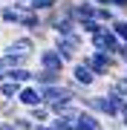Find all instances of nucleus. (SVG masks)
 <instances>
[{
	"mask_svg": "<svg viewBox=\"0 0 127 130\" xmlns=\"http://www.w3.org/2000/svg\"><path fill=\"white\" fill-rule=\"evenodd\" d=\"M118 124H121V130H127V113H121V119H118Z\"/></svg>",
	"mask_w": 127,
	"mask_h": 130,
	"instance_id": "28",
	"label": "nucleus"
},
{
	"mask_svg": "<svg viewBox=\"0 0 127 130\" xmlns=\"http://www.w3.org/2000/svg\"><path fill=\"white\" fill-rule=\"evenodd\" d=\"M17 93H20V84L0 81V101H17Z\"/></svg>",
	"mask_w": 127,
	"mask_h": 130,
	"instance_id": "18",
	"label": "nucleus"
},
{
	"mask_svg": "<svg viewBox=\"0 0 127 130\" xmlns=\"http://www.w3.org/2000/svg\"><path fill=\"white\" fill-rule=\"evenodd\" d=\"M20 104L17 101H0V121H12L14 116H20Z\"/></svg>",
	"mask_w": 127,
	"mask_h": 130,
	"instance_id": "19",
	"label": "nucleus"
},
{
	"mask_svg": "<svg viewBox=\"0 0 127 130\" xmlns=\"http://www.w3.org/2000/svg\"><path fill=\"white\" fill-rule=\"evenodd\" d=\"M113 84H116V90H118V93L127 98V75H124V72H118L116 78H113Z\"/></svg>",
	"mask_w": 127,
	"mask_h": 130,
	"instance_id": "25",
	"label": "nucleus"
},
{
	"mask_svg": "<svg viewBox=\"0 0 127 130\" xmlns=\"http://www.w3.org/2000/svg\"><path fill=\"white\" fill-rule=\"evenodd\" d=\"M38 90H41V104H43V107H52L55 101H61V98L72 95L64 84H61V87H38Z\"/></svg>",
	"mask_w": 127,
	"mask_h": 130,
	"instance_id": "11",
	"label": "nucleus"
},
{
	"mask_svg": "<svg viewBox=\"0 0 127 130\" xmlns=\"http://www.w3.org/2000/svg\"><path fill=\"white\" fill-rule=\"evenodd\" d=\"M12 124H14V130H35V121L26 116V113H20V116H14L12 119Z\"/></svg>",
	"mask_w": 127,
	"mask_h": 130,
	"instance_id": "23",
	"label": "nucleus"
},
{
	"mask_svg": "<svg viewBox=\"0 0 127 130\" xmlns=\"http://www.w3.org/2000/svg\"><path fill=\"white\" fill-rule=\"evenodd\" d=\"M75 3H78V0H61L55 12L61 14V18H69V20H75Z\"/></svg>",
	"mask_w": 127,
	"mask_h": 130,
	"instance_id": "22",
	"label": "nucleus"
},
{
	"mask_svg": "<svg viewBox=\"0 0 127 130\" xmlns=\"http://www.w3.org/2000/svg\"><path fill=\"white\" fill-rule=\"evenodd\" d=\"M95 6H107V9H116L121 18H127V0H93Z\"/></svg>",
	"mask_w": 127,
	"mask_h": 130,
	"instance_id": "21",
	"label": "nucleus"
},
{
	"mask_svg": "<svg viewBox=\"0 0 127 130\" xmlns=\"http://www.w3.org/2000/svg\"><path fill=\"white\" fill-rule=\"evenodd\" d=\"M110 29L116 32V38H118L121 43H127V18H118V20H116V23L110 26Z\"/></svg>",
	"mask_w": 127,
	"mask_h": 130,
	"instance_id": "24",
	"label": "nucleus"
},
{
	"mask_svg": "<svg viewBox=\"0 0 127 130\" xmlns=\"http://www.w3.org/2000/svg\"><path fill=\"white\" fill-rule=\"evenodd\" d=\"M0 81H6V64L0 61Z\"/></svg>",
	"mask_w": 127,
	"mask_h": 130,
	"instance_id": "30",
	"label": "nucleus"
},
{
	"mask_svg": "<svg viewBox=\"0 0 127 130\" xmlns=\"http://www.w3.org/2000/svg\"><path fill=\"white\" fill-rule=\"evenodd\" d=\"M101 93L107 95V101L113 104V107H116L118 113H124V104H127V98H124V95H121V93H118V90H116V84H113V81H107V87H104Z\"/></svg>",
	"mask_w": 127,
	"mask_h": 130,
	"instance_id": "15",
	"label": "nucleus"
},
{
	"mask_svg": "<svg viewBox=\"0 0 127 130\" xmlns=\"http://www.w3.org/2000/svg\"><path fill=\"white\" fill-rule=\"evenodd\" d=\"M64 81H66L64 72H52V70L32 67V84H35V87H61Z\"/></svg>",
	"mask_w": 127,
	"mask_h": 130,
	"instance_id": "7",
	"label": "nucleus"
},
{
	"mask_svg": "<svg viewBox=\"0 0 127 130\" xmlns=\"http://www.w3.org/2000/svg\"><path fill=\"white\" fill-rule=\"evenodd\" d=\"M87 61V67L93 70V75L98 81H113L118 72H121V61H118L116 55H107V52H93L87 49V55H81Z\"/></svg>",
	"mask_w": 127,
	"mask_h": 130,
	"instance_id": "2",
	"label": "nucleus"
},
{
	"mask_svg": "<svg viewBox=\"0 0 127 130\" xmlns=\"http://www.w3.org/2000/svg\"><path fill=\"white\" fill-rule=\"evenodd\" d=\"M38 41L29 35H14L9 43H3V52H0V61L6 64V70H14V67H29L35 58H38Z\"/></svg>",
	"mask_w": 127,
	"mask_h": 130,
	"instance_id": "1",
	"label": "nucleus"
},
{
	"mask_svg": "<svg viewBox=\"0 0 127 130\" xmlns=\"http://www.w3.org/2000/svg\"><path fill=\"white\" fill-rule=\"evenodd\" d=\"M87 46L93 49V52H107V55H116L118 58V52H121L124 43L116 38V32L110 26H104L98 35H93V38H87Z\"/></svg>",
	"mask_w": 127,
	"mask_h": 130,
	"instance_id": "4",
	"label": "nucleus"
},
{
	"mask_svg": "<svg viewBox=\"0 0 127 130\" xmlns=\"http://www.w3.org/2000/svg\"><path fill=\"white\" fill-rule=\"evenodd\" d=\"M75 130H107V124H104V119H98L95 113L81 110V116L75 119Z\"/></svg>",
	"mask_w": 127,
	"mask_h": 130,
	"instance_id": "12",
	"label": "nucleus"
},
{
	"mask_svg": "<svg viewBox=\"0 0 127 130\" xmlns=\"http://www.w3.org/2000/svg\"><path fill=\"white\" fill-rule=\"evenodd\" d=\"M124 113H127V104H124Z\"/></svg>",
	"mask_w": 127,
	"mask_h": 130,
	"instance_id": "34",
	"label": "nucleus"
},
{
	"mask_svg": "<svg viewBox=\"0 0 127 130\" xmlns=\"http://www.w3.org/2000/svg\"><path fill=\"white\" fill-rule=\"evenodd\" d=\"M49 46H52V49L58 52V55L64 58V64H66V67H72V64H75V61L81 58L78 52L72 49V43L66 41V38H52V41H49Z\"/></svg>",
	"mask_w": 127,
	"mask_h": 130,
	"instance_id": "9",
	"label": "nucleus"
},
{
	"mask_svg": "<svg viewBox=\"0 0 127 130\" xmlns=\"http://www.w3.org/2000/svg\"><path fill=\"white\" fill-rule=\"evenodd\" d=\"M95 18V3L93 0H78L75 3V23H84V20Z\"/></svg>",
	"mask_w": 127,
	"mask_h": 130,
	"instance_id": "14",
	"label": "nucleus"
},
{
	"mask_svg": "<svg viewBox=\"0 0 127 130\" xmlns=\"http://www.w3.org/2000/svg\"><path fill=\"white\" fill-rule=\"evenodd\" d=\"M35 67H41V70H52V72H66V70H69V67L64 64V58L58 55L52 46H41V49H38Z\"/></svg>",
	"mask_w": 127,
	"mask_h": 130,
	"instance_id": "6",
	"label": "nucleus"
},
{
	"mask_svg": "<svg viewBox=\"0 0 127 130\" xmlns=\"http://www.w3.org/2000/svg\"><path fill=\"white\" fill-rule=\"evenodd\" d=\"M29 119L35 121V124H49L52 121V113H49V107H43V104H38V107H32V110H23Z\"/></svg>",
	"mask_w": 127,
	"mask_h": 130,
	"instance_id": "17",
	"label": "nucleus"
},
{
	"mask_svg": "<svg viewBox=\"0 0 127 130\" xmlns=\"http://www.w3.org/2000/svg\"><path fill=\"white\" fill-rule=\"evenodd\" d=\"M121 18L116 9H107V6H95V20H98L101 26H113L116 20Z\"/></svg>",
	"mask_w": 127,
	"mask_h": 130,
	"instance_id": "16",
	"label": "nucleus"
},
{
	"mask_svg": "<svg viewBox=\"0 0 127 130\" xmlns=\"http://www.w3.org/2000/svg\"><path fill=\"white\" fill-rule=\"evenodd\" d=\"M121 72H124V75H127V61H124V64H121Z\"/></svg>",
	"mask_w": 127,
	"mask_h": 130,
	"instance_id": "32",
	"label": "nucleus"
},
{
	"mask_svg": "<svg viewBox=\"0 0 127 130\" xmlns=\"http://www.w3.org/2000/svg\"><path fill=\"white\" fill-rule=\"evenodd\" d=\"M6 81H14L20 87L32 84V67H14V70H6Z\"/></svg>",
	"mask_w": 127,
	"mask_h": 130,
	"instance_id": "13",
	"label": "nucleus"
},
{
	"mask_svg": "<svg viewBox=\"0 0 127 130\" xmlns=\"http://www.w3.org/2000/svg\"><path fill=\"white\" fill-rule=\"evenodd\" d=\"M29 12V3H9V6H0V26H14L17 29L20 23V14Z\"/></svg>",
	"mask_w": 127,
	"mask_h": 130,
	"instance_id": "8",
	"label": "nucleus"
},
{
	"mask_svg": "<svg viewBox=\"0 0 127 130\" xmlns=\"http://www.w3.org/2000/svg\"><path fill=\"white\" fill-rule=\"evenodd\" d=\"M35 130H55V127H52V121H49V124H35Z\"/></svg>",
	"mask_w": 127,
	"mask_h": 130,
	"instance_id": "29",
	"label": "nucleus"
},
{
	"mask_svg": "<svg viewBox=\"0 0 127 130\" xmlns=\"http://www.w3.org/2000/svg\"><path fill=\"white\" fill-rule=\"evenodd\" d=\"M9 3H23V0H0V6H9Z\"/></svg>",
	"mask_w": 127,
	"mask_h": 130,
	"instance_id": "31",
	"label": "nucleus"
},
{
	"mask_svg": "<svg viewBox=\"0 0 127 130\" xmlns=\"http://www.w3.org/2000/svg\"><path fill=\"white\" fill-rule=\"evenodd\" d=\"M17 104H20V110H32V107H38V104H41V90L35 87V84L20 87V93H17Z\"/></svg>",
	"mask_w": 127,
	"mask_h": 130,
	"instance_id": "10",
	"label": "nucleus"
},
{
	"mask_svg": "<svg viewBox=\"0 0 127 130\" xmlns=\"http://www.w3.org/2000/svg\"><path fill=\"white\" fill-rule=\"evenodd\" d=\"M66 78L75 84L81 93H93V90H95V84H98V78L93 75V70L87 67V61H84V58H78L75 64L69 67V75H66Z\"/></svg>",
	"mask_w": 127,
	"mask_h": 130,
	"instance_id": "5",
	"label": "nucleus"
},
{
	"mask_svg": "<svg viewBox=\"0 0 127 130\" xmlns=\"http://www.w3.org/2000/svg\"><path fill=\"white\" fill-rule=\"evenodd\" d=\"M55 130H75V121H64V119H52Z\"/></svg>",
	"mask_w": 127,
	"mask_h": 130,
	"instance_id": "26",
	"label": "nucleus"
},
{
	"mask_svg": "<svg viewBox=\"0 0 127 130\" xmlns=\"http://www.w3.org/2000/svg\"><path fill=\"white\" fill-rule=\"evenodd\" d=\"M26 3H29V9H32V12H38V14H46V12H55L61 0H26Z\"/></svg>",
	"mask_w": 127,
	"mask_h": 130,
	"instance_id": "20",
	"label": "nucleus"
},
{
	"mask_svg": "<svg viewBox=\"0 0 127 130\" xmlns=\"http://www.w3.org/2000/svg\"><path fill=\"white\" fill-rule=\"evenodd\" d=\"M0 35H3V26H0Z\"/></svg>",
	"mask_w": 127,
	"mask_h": 130,
	"instance_id": "33",
	"label": "nucleus"
},
{
	"mask_svg": "<svg viewBox=\"0 0 127 130\" xmlns=\"http://www.w3.org/2000/svg\"><path fill=\"white\" fill-rule=\"evenodd\" d=\"M78 107H81V110H87V113H95V116L104 119V121H118V119H121V113L107 101V95H104V93L81 95V98H78Z\"/></svg>",
	"mask_w": 127,
	"mask_h": 130,
	"instance_id": "3",
	"label": "nucleus"
},
{
	"mask_svg": "<svg viewBox=\"0 0 127 130\" xmlns=\"http://www.w3.org/2000/svg\"><path fill=\"white\" fill-rule=\"evenodd\" d=\"M118 61H121V64H124V61H127V43H124V46H121V52H118Z\"/></svg>",
	"mask_w": 127,
	"mask_h": 130,
	"instance_id": "27",
	"label": "nucleus"
}]
</instances>
